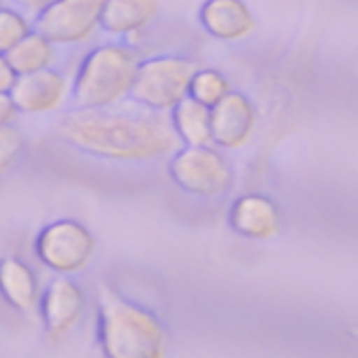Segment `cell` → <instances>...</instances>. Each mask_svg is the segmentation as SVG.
I'll return each mask as SVG.
<instances>
[{
    "label": "cell",
    "instance_id": "obj_9",
    "mask_svg": "<svg viewBox=\"0 0 358 358\" xmlns=\"http://www.w3.org/2000/svg\"><path fill=\"white\" fill-rule=\"evenodd\" d=\"M257 112L251 99L243 93L230 91L220 103L211 108L213 145L222 150H238L249 143L255 133Z\"/></svg>",
    "mask_w": 358,
    "mask_h": 358
},
{
    "label": "cell",
    "instance_id": "obj_8",
    "mask_svg": "<svg viewBox=\"0 0 358 358\" xmlns=\"http://www.w3.org/2000/svg\"><path fill=\"white\" fill-rule=\"evenodd\" d=\"M85 293L70 276H57L51 280L41 295L38 314L43 320L45 335L51 343H57L78 324L85 312Z\"/></svg>",
    "mask_w": 358,
    "mask_h": 358
},
{
    "label": "cell",
    "instance_id": "obj_20",
    "mask_svg": "<svg viewBox=\"0 0 358 358\" xmlns=\"http://www.w3.org/2000/svg\"><path fill=\"white\" fill-rule=\"evenodd\" d=\"M15 80H17V72L9 64L7 55L0 53V93H11Z\"/></svg>",
    "mask_w": 358,
    "mask_h": 358
},
{
    "label": "cell",
    "instance_id": "obj_3",
    "mask_svg": "<svg viewBox=\"0 0 358 358\" xmlns=\"http://www.w3.org/2000/svg\"><path fill=\"white\" fill-rule=\"evenodd\" d=\"M141 57L124 45L95 47L78 66L72 85V97L78 108H114L129 97Z\"/></svg>",
    "mask_w": 358,
    "mask_h": 358
},
{
    "label": "cell",
    "instance_id": "obj_21",
    "mask_svg": "<svg viewBox=\"0 0 358 358\" xmlns=\"http://www.w3.org/2000/svg\"><path fill=\"white\" fill-rule=\"evenodd\" d=\"M17 108L11 99L9 93H0V127H5V124H13L15 116H17Z\"/></svg>",
    "mask_w": 358,
    "mask_h": 358
},
{
    "label": "cell",
    "instance_id": "obj_19",
    "mask_svg": "<svg viewBox=\"0 0 358 358\" xmlns=\"http://www.w3.org/2000/svg\"><path fill=\"white\" fill-rule=\"evenodd\" d=\"M26 139L13 124L0 127V177H5L24 156Z\"/></svg>",
    "mask_w": 358,
    "mask_h": 358
},
{
    "label": "cell",
    "instance_id": "obj_16",
    "mask_svg": "<svg viewBox=\"0 0 358 358\" xmlns=\"http://www.w3.org/2000/svg\"><path fill=\"white\" fill-rule=\"evenodd\" d=\"M7 59L20 76V74H32L53 68L57 53H55V45L47 36L32 30L20 45H15L7 53Z\"/></svg>",
    "mask_w": 358,
    "mask_h": 358
},
{
    "label": "cell",
    "instance_id": "obj_18",
    "mask_svg": "<svg viewBox=\"0 0 358 358\" xmlns=\"http://www.w3.org/2000/svg\"><path fill=\"white\" fill-rule=\"evenodd\" d=\"M30 32H32V26L20 11L0 7V53L7 55Z\"/></svg>",
    "mask_w": 358,
    "mask_h": 358
},
{
    "label": "cell",
    "instance_id": "obj_4",
    "mask_svg": "<svg viewBox=\"0 0 358 358\" xmlns=\"http://www.w3.org/2000/svg\"><path fill=\"white\" fill-rule=\"evenodd\" d=\"M166 173L179 190L209 201L224 196L234 184L230 162L213 143L175 150L166 164Z\"/></svg>",
    "mask_w": 358,
    "mask_h": 358
},
{
    "label": "cell",
    "instance_id": "obj_14",
    "mask_svg": "<svg viewBox=\"0 0 358 358\" xmlns=\"http://www.w3.org/2000/svg\"><path fill=\"white\" fill-rule=\"evenodd\" d=\"M158 17V0H103L99 28L108 34L143 32Z\"/></svg>",
    "mask_w": 358,
    "mask_h": 358
},
{
    "label": "cell",
    "instance_id": "obj_22",
    "mask_svg": "<svg viewBox=\"0 0 358 358\" xmlns=\"http://www.w3.org/2000/svg\"><path fill=\"white\" fill-rule=\"evenodd\" d=\"M17 3L22 5V7H26V9H30V11H41V9H45L49 3H53V0H17Z\"/></svg>",
    "mask_w": 358,
    "mask_h": 358
},
{
    "label": "cell",
    "instance_id": "obj_2",
    "mask_svg": "<svg viewBox=\"0 0 358 358\" xmlns=\"http://www.w3.org/2000/svg\"><path fill=\"white\" fill-rule=\"evenodd\" d=\"M97 339L108 358H162L169 333L160 318L112 291H97Z\"/></svg>",
    "mask_w": 358,
    "mask_h": 358
},
{
    "label": "cell",
    "instance_id": "obj_7",
    "mask_svg": "<svg viewBox=\"0 0 358 358\" xmlns=\"http://www.w3.org/2000/svg\"><path fill=\"white\" fill-rule=\"evenodd\" d=\"M103 0H53L36 13L34 28L53 45H80L99 30Z\"/></svg>",
    "mask_w": 358,
    "mask_h": 358
},
{
    "label": "cell",
    "instance_id": "obj_5",
    "mask_svg": "<svg viewBox=\"0 0 358 358\" xmlns=\"http://www.w3.org/2000/svg\"><path fill=\"white\" fill-rule=\"evenodd\" d=\"M194 70V62L182 55L141 59L129 97L145 110L164 114L188 97V85Z\"/></svg>",
    "mask_w": 358,
    "mask_h": 358
},
{
    "label": "cell",
    "instance_id": "obj_12",
    "mask_svg": "<svg viewBox=\"0 0 358 358\" xmlns=\"http://www.w3.org/2000/svg\"><path fill=\"white\" fill-rule=\"evenodd\" d=\"M230 228L253 241H266L278 234L280 230V211L278 207L262 194H245L236 199L228 215Z\"/></svg>",
    "mask_w": 358,
    "mask_h": 358
},
{
    "label": "cell",
    "instance_id": "obj_15",
    "mask_svg": "<svg viewBox=\"0 0 358 358\" xmlns=\"http://www.w3.org/2000/svg\"><path fill=\"white\" fill-rule=\"evenodd\" d=\"M169 120L179 143L184 145H211V108L192 97H184L169 110Z\"/></svg>",
    "mask_w": 358,
    "mask_h": 358
},
{
    "label": "cell",
    "instance_id": "obj_11",
    "mask_svg": "<svg viewBox=\"0 0 358 358\" xmlns=\"http://www.w3.org/2000/svg\"><path fill=\"white\" fill-rule=\"evenodd\" d=\"M199 22L209 36L226 43L243 41L257 28L251 9L243 0H205Z\"/></svg>",
    "mask_w": 358,
    "mask_h": 358
},
{
    "label": "cell",
    "instance_id": "obj_6",
    "mask_svg": "<svg viewBox=\"0 0 358 358\" xmlns=\"http://www.w3.org/2000/svg\"><path fill=\"white\" fill-rule=\"evenodd\" d=\"M95 251L97 241L93 232L78 220L68 217L47 224L34 241L38 262L57 276H72L87 270Z\"/></svg>",
    "mask_w": 358,
    "mask_h": 358
},
{
    "label": "cell",
    "instance_id": "obj_13",
    "mask_svg": "<svg viewBox=\"0 0 358 358\" xmlns=\"http://www.w3.org/2000/svg\"><path fill=\"white\" fill-rule=\"evenodd\" d=\"M41 295V278L30 264L13 255L0 259V297L15 312L32 316L38 312Z\"/></svg>",
    "mask_w": 358,
    "mask_h": 358
},
{
    "label": "cell",
    "instance_id": "obj_1",
    "mask_svg": "<svg viewBox=\"0 0 358 358\" xmlns=\"http://www.w3.org/2000/svg\"><path fill=\"white\" fill-rule=\"evenodd\" d=\"M57 135L89 156L118 162L154 160L175 152L179 145L171 120L152 110L78 108L59 120Z\"/></svg>",
    "mask_w": 358,
    "mask_h": 358
},
{
    "label": "cell",
    "instance_id": "obj_10",
    "mask_svg": "<svg viewBox=\"0 0 358 358\" xmlns=\"http://www.w3.org/2000/svg\"><path fill=\"white\" fill-rule=\"evenodd\" d=\"M70 85L66 76L53 68L32 72V74H20L13 89L11 99L20 114H49L64 106L68 99Z\"/></svg>",
    "mask_w": 358,
    "mask_h": 358
},
{
    "label": "cell",
    "instance_id": "obj_17",
    "mask_svg": "<svg viewBox=\"0 0 358 358\" xmlns=\"http://www.w3.org/2000/svg\"><path fill=\"white\" fill-rule=\"evenodd\" d=\"M230 80L215 68H196L188 85V97L213 108L230 93Z\"/></svg>",
    "mask_w": 358,
    "mask_h": 358
}]
</instances>
